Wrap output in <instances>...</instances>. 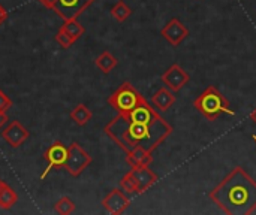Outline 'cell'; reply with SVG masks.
<instances>
[{
    "instance_id": "obj_1",
    "label": "cell",
    "mask_w": 256,
    "mask_h": 215,
    "mask_svg": "<svg viewBox=\"0 0 256 215\" xmlns=\"http://www.w3.org/2000/svg\"><path fill=\"white\" fill-rule=\"evenodd\" d=\"M104 132L124 153L134 148H144L153 153L168 139L172 127L160 115L152 121H136L124 114H118L104 127Z\"/></svg>"
},
{
    "instance_id": "obj_2",
    "label": "cell",
    "mask_w": 256,
    "mask_h": 215,
    "mask_svg": "<svg viewBox=\"0 0 256 215\" xmlns=\"http://www.w3.org/2000/svg\"><path fill=\"white\" fill-rule=\"evenodd\" d=\"M210 199L225 214H254L256 211V181L243 168H234L210 192Z\"/></svg>"
},
{
    "instance_id": "obj_3",
    "label": "cell",
    "mask_w": 256,
    "mask_h": 215,
    "mask_svg": "<svg viewBox=\"0 0 256 215\" xmlns=\"http://www.w3.org/2000/svg\"><path fill=\"white\" fill-rule=\"evenodd\" d=\"M195 109L202 114L207 120L214 121L220 115H236V112L231 109L230 100L214 87L210 85L207 87L194 102Z\"/></svg>"
},
{
    "instance_id": "obj_4",
    "label": "cell",
    "mask_w": 256,
    "mask_h": 215,
    "mask_svg": "<svg viewBox=\"0 0 256 215\" xmlns=\"http://www.w3.org/2000/svg\"><path fill=\"white\" fill-rule=\"evenodd\" d=\"M146 99L142 97L141 93L130 84V82H123L110 97H108V105L117 112V114H129L134 108L138 105L144 103Z\"/></svg>"
},
{
    "instance_id": "obj_5",
    "label": "cell",
    "mask_w": 256,
    "mask_h": 215,
    "mask_svg": "<svg viewBox=\"0 0 256 215\" xmlns=\"http://www.w3.org/2000/svg\"><path fill=\"white\" fill-rule=\"evenodd\" d=\"M68 148L69 153L63 169H66L72 177H80L84 169H87V166L92 163V156L84 151V148L76 142H72Z\"/></svg>"
},
{
    "instance_id": "obj_6",
    "label": "cell",
    "mask_w": 256,
    "mask_h": 215,
    "mask_svg": "<svg viewBox=\"0 0 256 215\" xmlns=\"http://www.w3.org/2000/svg\"><path fill=\"white\" fill-rule=\"evenodd\" d=\"M96 0H56L52 10L63 19H75L86 9H88Z\"/></svg>"
},
{
    "instance_id": "obj_7",
    "label": "cell",
    "mask_w": 256,
    "mask_h": 215,
    "mask_svg": "<svg viewBox=\"0 0 256 215\" xmlns=\"http://www.w3.org/2000/svg\"><path fill=\"white\" fill-rule=\"evenodd\" d=\"M160 79H162V82H164L171 91L177 93V91H180L184 85L189 84L190 76H189V73H188L178 63H174V64H171V66L162 73Z\"/></svg>"
},
{
    "instance_id": "obj_8",
    "label": "cell",
    "mask_w": 256,
    "mask_h": 215,
    "mask_svg": "<svg viewBox=\"0 0 256 215\" xmlns=\"http://www.w3.org/2000/svg\"><path fill=\"white\" fill-rule=\"evenodd\" d=\"M68 153H69V148L66 145H63L62 142H54L44 154L48 165H46V169L42 172L40 180H44L48 175V172H51L54 168H58V169L62 168L63 169V166L66 163V159H68Z\"/></svg>"
},
{
    "instance_id": "obj_9",
    "label": "cell",
    "mask_w": 256,
    "mask_h": 215,
    "mask_svg": "<svg viewBox=\"0 0 256 215\" xmlns=\"http://www.w3.org/2000/svg\"><path fill=\"white\" fill-rule=\"evenodd\" d=\"M129 205L130 201L122 189H112L102 201L104 210L112 215L123 214L129 208Z\"/></svg>"
},
{
    "instance_id": "obj_10",
    "label": "cell",
    "mask_w": 256,
    "mask_h": 215,
    "mask_svg": "<svg viewBox=\"0 0 256 215\" xmlns=\"http://www.w3.org/2000/svg\"><path fill=\"white\" fill-rule=\"evenodd\" d=\"M160 34L172 46H178L189 36V28L178 18H172L164 25V28L160 30Z\"/></svg>"
},
{
    "instance_id": "obj_11",
    "label": "cell",
    "mask_w": 256,
    "mask_h": 215,
    "mask_svg": "<svg viewBox=\"0 0 256 215\" xmlns=\"http://www.w3.org/2000/svg\"><path fill=\"white\" fill-rule=\"evenodd\" d=\"M28 136H30L28 130L20 121H16V120L12 121L8 127H4L3 132H2V138L12 148H18L20 145H22L28 139Z\"/></svg>"
},
{
    "instance_id": "obj_12",
    "label": "cell",
    "mask_w": 256,
    "mask_h": 215,
    "mask_svg": "<svg viewBox=\"0 0 256 215\" xmlns=\"http://www.w3.org/2000/svg\"><path fill=\"white\" fill-rule=\"evenodd\" d=\"M130 172H132V175L138 184V195L146 193L159 180V177L148 166H134L130 169Z\"/></svg>"
},
{
    "instance_id": "obj_13",
    "label": "cell",
    "mask_w": 256,
    "mask_h": 215,
    "mask_svg": "<svg viewBox=\"0 0 256 215\" xmlns=\"http://www.w3.org/2000/svg\"><path fill=\"white\" fill-rule=\"evenodd\" d=\"M152 103L156 109L165 112L168 111L174 103H176V96L174 91H171L168 87H160L153 96H152Z\"/></svg>"
},
{
    "instance_id": "obj_14",
    "label": "cell",
    "mask_w": 256,
    "mask_h": 215,
    "mask_svg": "<svg viewBox=\"0 0 256 215\" xmlns=\"http://www.w3.org/2000/svg\"><path fill=\"white\" fill-rule=\"evenodd\" d=\"M126 162L130 168L134 166H150L153 162V156L150 151L144 148H134L126 153Z\"/></svg>"
},
{
    "instance_id": "obj_15",
    "label": "cell",
    "mask_w": 256,
    "mask_h": 215,
    "mask_svg": "<svg viewBox=\"0 0 256 215\" xmlns=\"http://www.w3.org/2000/svg\"><path fill=\"white\" fill-rule=\"evenodd\" d=\"M117 58L110 52V51H104L96 60H94V64L99 70H102L104 73H110L116 66H117Z\"/></svg>"
},
{
    "instance_id": "obj_16",
    "label": "cell",
    "mask_w": 256,
    "mask_h": 215,
    "mask_svg": "<svg viewBox=\"0 0 256 215\" xmlns=\"http://www.w3.org/2000/svg\"><path fill=\"white\" fill-rule=\"evenodd\" d=\"M92 117H93L92 111H90L84 103L76 105V106L70 111V118H72V121H75L78 126H86V124L92 120Z\"/></svg>"
},
{
    "instance_id": "obj_17",
    "label": "cell",
    "mask_w": 256,
    "mask_h": 215,
    "mask_svg": "<svg viewBox=\"0 0 256 215\" xmlns=\"http://www.w3.org/2000/svg\"><path fill=\"white\" fill-rule=\"evenodd\" d=\"M18 202V195L16 192L9 187L8 184L0 190V208L2 210H10L15 204Z\"/></svg>"
},
{
    "instance_id": "obj_18",
    "label": "cell",
    "mask_w": 256,
    "mask_h": 215,
    "mask_svg": "<svg viewBox=\"0 0 256 215\" xmlns=\"http://www.w3.org/2000/svg\"><path fill=\"white\" fill-rule=\"evenodd\" d=\"M60 28H63L75 42L86 33V28H84V25L82 24H80V21H78V18H75V19H68V21H63V25L60 27Z\"/></svg>"
},
{
    "instance_id": "obj_19",
    "label": "cell",
    "mask_w": 256,
    "mask_h": 215,
    "mask_svg": "<svg viewBox=\"0 0 256 215\" xmlns=\"http://www.w3.org/2000/svg\"><path fill=\"white\" fill-rule=\"evenodd\" d=\"M111 15H112V18H114L116 21L123 22V21H126V19L132 15V9H130L123 0H120L118 3H116V4L111 7Z\"/></svg>"
},
{
    "instance_id": "obj_20",
    "label": "cell",
    "mask_w": 256,
    "mask_h": 215,
    "mask_svg": "<svg viewBox=\"0 0 256 215\" xmlns=\"http://www.w3.org/2000/svg\"><path fill=\"white\" fill-rule=\"evenodd\" d=\"M120 189L123 192H126V193H135V195H138V184H136V181H135V178H134V175H132L130 171L128 174H124L123 178L120 180Z\"/></svg>"
},
{
    "instance_id": "obj_21",
    "label": "cell",
    "mask_w": 256,
    "mask_h": 215,
    "mask_svg": "<svg viewBox=\"0 0 256 215\" xmlns=\"http://www.w3.org/2000/svg\"><path fill=\"white\" fill-rule=\"evenodd\" d=\"M54 211L60 215L72 214V213L75 211V204H74L72 199H69L68 196H64V198H62V199L54 205Z\"/></svg>"
},
{
    "instance_id": "obj_22",
    "label": "cell",
    "mask_w": 256,
    "mask_h": 215,
    "mask_svg": "<svg viewBox=\"0 0 256 215\" xmlns=\"http://www.w3.org/2000/svg\"><path fill=\"white\" fill-rule=\"evenodd\" d=\"M56 40H57V43L62 46V48H64V49H68V48H70L74 43H75V40L63 30V28H60L58 31H57V34H56Z\"/></svg>"
},
{
    "instance_id": "obj_23",
    "label": "cell",
    "mask_w": 256,
    "mask_h": 215,
    "mask_svg": "<svg viewBox=\"0 0 256 215\" xmlns=\"http://www.w3.org/2000/svg\"><path fill=\"white\" fill-rule=\"evenodd\" d=\"M10 106H12V100L8 97V94H4L0 90V112H6Z\"/></svg>"
},
{
    "instance_id": "obj_24",
    "label": "cell",
    "mask_w": 256,
    "mask_h": 215,
    "mask_svg": "<svg viewBox=\"0 0 256 215\" xmlns=\"http://www.w3.org/2000/svg\"><path fill=\"white\" fill-rule=\"evenodd\" d=\"M8 19V10L4 9V6L0 3V25H3V22Z\"/></svg>"
},
{
    "instance_id": "obj_25",
    "label": "cell",
    "mask_w": 256,
    "mask_h": 215,
    "mask_svg": "<svg viewBox=\"0 0 256 215\" xmlns=\"http://www.w3.org/2000/svg\"><path fill=\"white\" fill-rule=\"evenodd\" d=\"M39 1H40V4L45 6L46 9H52V7H54V3H56V0H39Z\"/></svg>"
},
{
    "instance_id": "obj_26",
    "label": "cell",
    "mask_w": 256,
    "mask_h": 215,
    "mask_svg": "<svg viewBox=\"0 0 256 215\" xmlns=\"http://www.w3.org/2000/svg\"><path fill=\"white\" fill-rule=\"evenodd\" d=\"M8 121H9V118H8V115H6V112H0V129L4 127Z\"/></svg>"
},
{
    "instance_id": "obj_27",
    "label": "cell",
    "mask_w": 256,
    "mask_h": 215,
    "mask_svg": "<svg viewBox=\"0 0 256 215\" xmlns=\"http://www.w3.org/2000/svg\"><path fill=\"white\" fill-rule=\"evenodd\" d=\"M250 120L254 121V124L256 126V108L252 111V112H250Z\"/></svg>"
},
{
    "instance_id": "obj_28",
    "label": "cell",
    "mask_w": 256,
    "mask_h": 215,
    "mask_svg": "<svg viewBox=\"0 0 256 215\" xmlns=\"http://www.w3.org/2000/svg\"><path fill=\"white\" fill-rule=\"evenodd\" d=\"M4 186H6V183H4L3 180H0V190H2V189H3Z\"/></svg>"
},
{
    "instance_id": "obj_29",
    "label": "cell",
    "mask_w": 256,
    "mask_h": 215,
    "mask_svg": "<svg viewBox=\"0 0 256 215\" xmlns=\"http://www.w3.org/2000/svg\"><path fill=\"white\" fill-rule=\"evenodd\" d=\"M254 139H255V142H256V136H255V138H254Z\"/></svg>"
}]
</instances>
